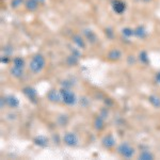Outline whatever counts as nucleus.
Wrapping results in <instances>:
<instances>
[{
  "instance_id": "f704fd0d",
  "label": "nucleus",
  "mask_w": 160,
  "mask_h": 160,
  "mask_svg": "<svg viewBox=\"0 0 160 160\" xmlns=\"http://www.w3.org/2000/svg\"><path fill=\"white\" fill-rule=\"evenodd\" d=\"M140 1H143V2H149V1H152V0H140Z\"/></svg>"
},
{
  "instance_id": "f3484780",
  "label": "nucleus",
  "mask_w": 160,
  "mask_h": 160,
  "mask_svg": "<svg viewBox=\"0 0 160 160\" xmlns=\"http://www.w3.org/2000/svg\"><path fill=\"white\" fill-rule=\"evenodd\" d=\"M10 73L14 78H22L24 76V68H16V66L13 65L11 68H10Z\"/></svg>"
},
{
  "instance_id": "b1692460",
  "label": "nucleus",
  "mask_w": 160,
  "mask_h": 160,
  "mask_svg": "<svg viewBox=\"0 0 160 160\" xmlns=\"http://www.w3.org/2000/svg\"><path fill=\"white\" fill-rule=\"evenodd\" d=\"M57 122H58V124H59L60 126H65L66 124L68 123V115H65V114L59 115L58 118H57Z\"/></svg>"
},
{
  "instance_id": "4be33fe9",
  "label": "nucleus",
  "mask_w": 160,
  "mask_h": 160,
  "mask_svg": "<svg viewBox=\"0 0 160 160\" xmlns=\"http://www.w3.org/2000/svg\"><path fill=\"white\" fill-rule=\"evenodd\" d=\"M154 158V155L149 151H142L141 154L139 155V159L140 160H153Z\"/></svg>"
},
{
  "instance_id": "39448f33",
  "label": "nucleus",
  "mask_w": 160,
  "mask_h": 160,
  "mask_svg": "<svg viewBox=\"0 0 160 160\" xmlns=\"http://www.w3.org/2000/svg\"><path fill=\"white\" fill-rule=\"evenodd\" d=\"M22 93H24L25 96L27 97L30 102H32L33 104H35V102H38V92L34 88L25 87L24 89H22Z\"/></svg>"
},
{
  "instance_id": "f8f14e48",
  "label": "nucleus",
  "mask_w": 160,
  "mask_h": 160,
  "mask_svg": "<svg viewBox=\"0 0 160 160\" xmlns=\"http://www.w3.org/2000/svg\"><path fill=\"white\" fill-rule=\"evenodd\" d=\"M33 143L38 148H46L48 145V143H49V140L45 136H37L33 139Z\"/></svg>"
},
{
  "instance_id": "1a4fd4ad",
  "label": "nucleus",
  "mask_w": 160,
  "mask_h": 160,
  "mask_svg": "<svg viewBox=\"0 0 160 160\" xmlns=\"http://www.w3.org/2000/svg\"><path fill=\"white\" fill-rule=\"evenodd\" d=\"M115 142H117L115 141V138L111 133H108V135H106L102 139V144L106 148H113L115 145Z\"/></svg>"
},
{
  "instance_id": "4468645a",
  "label": "nucleus",
  "mask_w": 160,
  "mask_h": 160,
  "mask_svg": "<svg viewBox=\"0 0 160 160\" xmlns=\"http://www.w3.org/2000/svg\"><path fill=\"white\" fill-rule=\"evenodd\" d=\"M133 32H135V37L137 38H140V40H144L148 37V31L143 26H138V27L133 29Z\"/></svg>"
},
{
  "instance_id": "a878e982",
  "label": "nucleus",
  "mask_w": 160,
  "mask_h": 160,
  "mask_svg": "<svg viewBox=\"0 0 160 160\" xmlns=\"http://www.w3.org/2000/svg\"><path fill=\"white\" fill-rule=\"evenodd\" d=\"M25 2V0H12L11 1V8L12 9H18Z\"/></svg>"
},
{
  "instance_id": "aec40b11",
  "label": "nucleus",
  "mask_w": 160,
  "mask_h": 160,
  "mask_svg": "<svg viewBox=\"0 0 160 160\" xmlns=\"http://www.w3.org/2000/svg\"><path fill=\"white\" fill-rule=\"evenodd\" d=\"M12 62H13V65L16 66V68H24L26 65V62L22 57H15V58L12 60Z\"/></svg>"
},
{
  "instance_id": "473e14b6",
  "label": "nucleus",
  "mask_w": 160,
  "mask_h": 160,
  "mask_svg": "<svg viewBox=\"0 0 160 160\" xmlns=\"http://www.w3.org/2000/svg\"><path fill=\"white\" fill-rule=\"evenodd\" d=\"M105 104L107 105V107H108V106H109V105H112L113 102H111V100H110V98H106V100H105Z\"/></svg>"
},
{
  "instance_id": "393cba45",
  "label": "nucleus",
  "mask_w": 160,
  "mask_h": 160,
  "mask_svg": "<svg viewBox=\"0 0 160 160\" xmlns=\"http://www.w3.org/2000/svg\"><path fill=\"white\" fill-rule=\"evenodd\" d=\"M105 34H106V37H107V38H109V40H113V38H114V32H113L112 28H110V27L105 29Z\"/></svg>"
},
{
  "instance_id": "dca6fc26",
  "label": "nucleus",
  "mask_w": 160,
  "mask_h": 160,
  "mask_svg": "<svg viewBox=\"0 0 160 160\" xmlns=\"http://www.w3.org/2000/svg\"><path fill=\"white\" fill-rule=\"evenodd\" d=\"M94 128L98 131H102L105 128V118L99 114L94 118Z\"/></svg>"
},
{
  "instance_id": "6e6552de",
  "label": "nucleus",
  "mask_w": 160,
  "mask_h": 160,
  "mask_svg": "<svg viewBox=\"0 0 160 160\" xmlns=\"http://www.w3.org/2000/svg\"><path fill=\"white\" fill-rule=\"evenodd\" d=\"M82 33H83V35H84V38H86V40L90 44H95V43L97 42V41H98V38H97L96 33H95L92 29L86 28V29H83V31H82Z\"/></svg>"
},
{
  "instance_id": "412c9836",
  "label": "nucleus",
  "mask_w": 160,
  "mask_h": 160,
  "mask_svg": "<svg viewBox=\"0 0 160 160\" xmlns=\"http://www.w3.org/2000/svg\"><path fill=\"white\" fill-rule=\"evenodd\" d=\"M139 61H140L142 64H144V65H148V64L149 63L148 55V52H146L145 50L141 51V52L139 53Z\"/></svg>"
},
{
  "instance_id": "7ed1b4c3",
  "label": "nucleus",
  "mask_w": 160,
  "mask_h": 160,
  "mask_svg": "<svg viewBox=\"0 0 160 160\" xmlns=\"http://www.w3.org/2000/svg\"><path fill=\"white\" fill-rule=\"evenodd\" d=\"M117 151L123 158H126V159L132 158V156L135 155V148H133L130 144H128L127 142L121 143L120 145L118 146Z\"/></svg>"
},
{
  "instance_id": "ddd939ff",
  "label": "nucleus",
  "mask_w": 160,
  "mask_h": 160,
  "mask_svg": "<svg viewBox=\"0 0 160 160\" xmlns=\"http://www.w3.org/2000/svg\"><path fill=\"white\" fill-rule=\"evenodd\" d=\"M72 41H73V43L78 48L86 49V42H84L83 38H82L80 34H73V37H72Z\"/></svg>"
},
{
  "instance_id": "0eeeda50",
  "label": "nucleus",
  "mask_w": 160,
  "mask_h": 160,
  "mask_svg": "<svg viewBox=\"0 0 160 160\" xmlns=\"http://www.w3.org/2000/svg\"><path fill=\"white\" fill-rule=\"evenodd\" d=\"M111 6H112V10L114 13H117L118 15L123 14L126 11V3L122 0H112L111 2Z\"/></svg>"
},
{
  "instance_id": "cd10ccee",
  "label": "nucleus",
  "mask_w": 160,
  "mask_h": 160,
  "mask_svg": "<svg viewBox=\"0 0 160 160\" xmlns=\"http://www.w3.org/2000/svg\"><path fill=\"white\" fill-rule=\"evenodd\" d=\"M108 108V107H107ZM107 108H102V110H100V113H99V115L100 117H102L106 120V118H108V114H109V111H108Z\"/></svg>"
},
{
  "instance_id": "20e7f679",
  "label": "nucleus",
  "mask_w": 160,
  "mask_h": 160,
  "mask_svg": "<svg viewBox=\"0 0 160 160\" xmlns=\"http://www.w3.org/2000/svg\"><path fill=\"white\" fill-rule=\"evenodd\" d=\"M63 142H64V144H66L68 146H71V148H75V146L78 145L79 139H78V137H77L76 133L68 131V132L64 133V136H63Z\"/></svg>"
},
{
  "instance_id": "c756f323",
  "label": "nucleus",
  "mask_w": 160,
  "mask_h": 160,
  "mask_svg": "<svg viewBox=\"0 0 160 160\" xmlns=\"http://www.w3.org/2000/svg\"><path fill=\"white\" fill-rule=\"evenodd\" d=\"M0 102H1V105H0V107H1V109H3L4 106L7 105V99H6V96H1V99H0Z\"/></svg>"
},
{
  "instance_id": "f03ea898",
  "label": "nucleus",
  "mask_w": 160,
  "mask_h": 160,
  "mask_svg": "<svg viewBox=\"0 0 160 160\" xmlns=\"http://www.w3.org/2000/svg\"><path fill=\"white\" fill-rule=\"evenodd\" d=\"M62 102L66 106H74L77 102V96L76 94L71 91V89H65V88H61L60 89Z\"/></svg>"
},
{
  "instance_id": "5701e85b",
  "label": "nucleus",
  "mask_w": 160,
  "mask_h": 160,
  "mask_svg": "<svg viewBox=\"0 0 160 160\" xmlns=\"http://www.w3.org/2000/svg\"><path fill=\"white\" fill-rule=\"evenodd\" d=\"M122 34L124 38H129L131 37H135V32H133V29H131L129 27H126V28H123L122 29Z\"/></svg>"
},
{
  "instance_id": "72a5a7b5",
  "label": "nucleus",
  "mask_w": 160,
  "mask_h": 160,
  "mask_svg": "<svg viewBox=\"0 0 160 160\" xmlns=\"http://www.w3.org/2000/svg\"><path fill=\"white\" fill-rule=\"evenodd\" d=\"M37 1H38V3H40V4H42V3H44V2L46 1V0H37Z\"/></svg>"
},
{
  "instance_id": "9b49d317",
  "label": "nucleus",
  "mask_w": 160,
  "mask_h": 160,
  "mask_svg": "<svg viewBox=\"0 0 160 160\" xmlns=\"http://www.w3.org/2000/svg\"><path fill=\"white\" fill-rule=\"evenodd\" d=\"M6 99H7V106L12 108V109H15V108H17L19 106V99L17 98L15 95H12V94L7 95Z\"/></svg>"
},
{
  "instance_id": "2f4dec72",
  "label": "nucleus",
  "mask_w": 160,
  "mask_h": 160,
  "mask_svg": "<svg viewBox=\"0 0 160 160\" xmlns=\"http://www.w3.org/2000/svg\"><path fill=\"white\" fill-rule=\"evenodd\" d=\"M155 80H156L157 83H160V72L156 74V76H155Z\"/></svg>"
},
{
  "instance_id": "2eb2a0df",
  "label": "nucleus",
  "mask_w": 160,
  "mask_h": 160,
  "mask_svg": "<svg viewBox=\"0 0 160 160\" xmlns=\"http://www.w3.org/2000/svg\"><path fill=\"white\" fill-rule=\"evenodd\" d=\"M38 4L40 3H38L37 0H25V8H26V10L29 12L37 11Z\"/></svg>"
},
{
  "instance_id": "bb28decb",
  "label": "nucleus",
  "mask_w": 160,
  "mask_h": 160,
  "mask_svg": "<svg viewBox=\"0 0 160 160\" xmlns=\"http://www.w3.org/2000/svg\"><path fill=\"white\" fill-rule=\"evenodd\" d=\"M61 86L62 88H65V89H71V88L74 86V83H72L68 80H64V81L61 82Z\"/></svg>"
},
{
  "instance_id": "c85d7f7f",
  "label": "nucleus",
  "mask_w": 160,
  "mask_h": 160,
  "mask_svg": "<svg viewBox=\"0 0 160 160\" xmlns=\"http://www.w3.org/2000/svg\"><path fill=\"white\" fill-rule=\"evenodd\" d=\"M10 62V58H9V56H2L1 57V63H4V64H8Z\"/></svg>"
},
{
  "instance_id": "a211bd4d",
  "label": "nucleus",
  "mask_w": 160,
  "mask_h": 160,
  "mask_svg": "<svg viewBox=\"0 0 160 160\" xmlns=\"http://www.w3.org/2000/svg\"><path fill=\"white\" fill-rule=\"evenodd\" d=\"M148 102L154 108H156V109H160V97H158L157 95H149Z\"/></svg>"
},
{
  "instance_id": "f257e3e1",
  "label": "nucleus",
  "mask_w": 160,
  "mask_h": 160,
  "mask_svg": "<svg viewBox=\"0 0 160 160\" xmlns=\"http://www.w3.org/2000/svg\"><path fill=\"white\" fill-rule=\"evenodd\" d=\"M45 65H46V60L44 58V56L41 55V53H37V55H34L32 57V59H31L29 63V71L34 75L40 74L45 68Z\"/></svg>"
},
{
  "instance_id": "6ab92c4d",
  "label": "nucleus",
  "mask_w": 160,
  "mask_h": 160,
  "mask_svg": "<svg viewBox=\"0 0 160 160\" xmlns=\"http://www.w3.org/2000/svg\"><path fill=\"white\" fill-rule=\"evenodd\" d=\"M66 64H68V66H75L77 63L79 62V57L73 55V53H71L68 58H66Z\"/></svg>"
},
{
  "instance_id": "7c9ffc66",
  "label": "nucleus",
  "mask_w": 160,
  "mask_h": 160,
  "mask_svg": "<svg viewBox=\"0 0 160 160\" xmlns=\"http://www.w3.org/2000/svg\"><path fill=\"white\" fill-rule=\"evenodd\" d=\"M135 62H136L135 57H133V56H129V57H128V64H129V65H132V64H135Z\"/></svg>"
},
{
  "instance_id": "423d86ee",
  "label": "nucleus",
  "mask_w": 160,
  "mask_h": 160,
  "mask_svg": "<svg viewBox=\"0 0 160 160\" xmlns=\"http://www.w3.org/2000/svg\"><path fill=\"white\" fill-rule=\"evenodd\" d=\"M46 97L49 100L50 102H55V104H58V102H62V97H61V93L60 90H56V89H50L49 91L46 94Z\"/></svg>"
},
{
  "instance_id": "9d476101",
  "label": "nucleus",
  "mask_w": 160,
  "mask_h": 160,
  "mask_svg": "<svg viewBox=\"0 0 160 160\" xmlns=\"http://www.w3.org/2000/svg\"><path fill=\"white\" fill-rule=\"evenodd\" d=\"M107 58H108V60L113 61V62L118 61L122 58V51L120 49H118V48H113V49H111L109 52H108Z\"/></svg>"
}]
</instances>
